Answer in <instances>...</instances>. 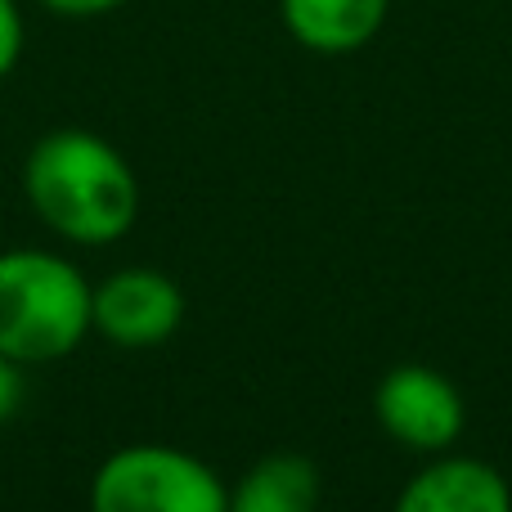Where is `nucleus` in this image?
I'll use <instances>...</instances> for the list:
<instances>
[{
	"instance_id": "f257e3e1",
	"label": "nucleus",
	"mask_w": 512,
	"mask_h": 512,
	"mask_svg": "<svg viewBox=\"0 0 512 512\" xmlns=\"http://www.w3.org/2000/svg\"><path fill=\"white\" fill-rule=\"evenodd\" d=\"M23 194L36 221L77 248L117 243L140 216V180L131 162L104 135L81 126H63L32 144Z\"/></svg>"
},
{
	"instance_id": "f03ea898",
	"label": "nucleus",
	"mask_w": 512,
	"mask_h": 512,
	"mask_svg": "<svg viewBox=\"0 0 512 512\" xmlns=\"http://www.w3.org/2000/svg\"><path fill=\"white\" fill-rule=\"evenodd\" d=\"M90 283L59 252H0V355L50 364L72 355L90 333Z\"/></svg>"
},
{
	"instance_id": "7ed1b4c3",
	"label": "nucleus",
	"mask_w": 512,
	"mask_h": 512,
	"mask_svg": "<svg viewBox=\"0 0 512 512\" xmlns=\"http://www.w3.org/2000/svg\"><path fill=\"white\" fill-rule=\"evenodd\" d=\"M90 512H230V490L176 445H126L99 463Z\"/></svg>"
},
{
	"instance_id": "20e7f679",
	"label": "nucleus",
	"mask_w": 512,
	"mask_h": 512,
	"mask_svg": "<svg viewBox=\"0 0 512 512\" xmlns=\"http://www.w3.org/2000/svg\"><path fill=\"white\" fill-rule=\"evenodd\" d=\"M185 324V292L171 274L126 265L90 292V328L122 351H149L176 337Z\"/></svg>"
},
{
	"instance_id": "39448f33",
	"label": "nucleus",
	"mask_w": 512,
	"mask_h": 512,
	"mask_svg": "<svg viewBox=\"0 0 512 512\" xmlns=\"http://www.w3.org/2000/svg\"><path fill=\"white\" fill-rule=\"evenodd\" d=\"M382 432L418 454H441L463 436V396L441 369L396 364L373 396Z\"/></svg>"
},
{
	"instance_id": "423d86ee",
	"label": "nucleus",
	"mask_w": 512,
	"mask_h": 512,
	"mask_svg": "<svg viewBox=\"0 0 512 512\" xmlns=\"http://www.w3.org/2000/svg\"><path fill=\"white\" fill-rule=\"evenodd\" d=\"M396 512H512V490L481 459H436L409 477Z\"/></svg>"
},
{
	"instance_id": "0eeeda50",
	"label": "nucleus",
	"mask_w": 512,
	"mask_h": 512,
	"mask_svg": "<svg viewBox=\"0 0 512 512\" xmlns=\"http://www.w3.org/2000/svg\"><path fill=\"white\" fill-rule=\"evenodd\" d=\"M391 0H279L288 36L310 54H355L382 32Z\"/></svg>"
},
{
	"instance_id": "6e6552de",
	"label": "nucleus",
	"mask_w": 512,
	"mask_h": 512,
	"mask_svg": "<svg viewBox=\"0 0 512 512\" xmlns=\"http://www.w3.org/2000/svg\"><path fill=\"white\" fill-rule=\"evenodd\" d=\"M319 468L306 454H265L230 490V512H315L319 508Z\"/></svg>"
},
{
	"instance_id": "1a4fd4ad",
	"label": "nucleus",
	"mask_w": 512,
	"mask_h": 512,
	"mask_svg": "<svg viewBox=\"0 0 512 512\" xmlns=\"http://www.w3.org/2000/svg\"><path fill=\"white\" fill-rule=\"evenodd\" d=\"M23 14H18V0H0V81L18 68L23 59Z\"/></svg>"
},
{
	"instance_id": "9d476101",
	"label": "nucleus",
	"mask_w": 512,
	"mask_h": 512,
	"mask_svg": "<svg viewBox=\"0 0 512 512\" xmlns=\"http://www.w3.org/2000/svg\"><path fill=\"white\" fill-rule=\"evenodd\" d=\"M27 400V382H23V364L9 360V355H0V427L9 423V418H18V409H23Z\"/></svg>"
},
{
	"instance_id": "9b49d317",
	"label": "nucleus",
	"mask_w": 512,
	"mask_h": 512,
	"mask_svg": "<svg viewBox=\"0 0 512 512\" xmlns=\"http://www.w3.org/2000/svg\"><path fill=\"white\" fill-rule=\"evenodd\" d=\"M41 5L59 18H99V14H113V9L131 5V0H41Z\"/></svg>"
}]
</instances>
